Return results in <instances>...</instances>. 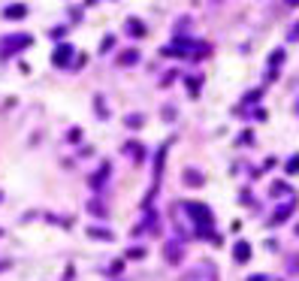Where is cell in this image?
<instances>
[{"instance_id":"cell-1","label":"cell","mask_w":299,"mask_h":281,"mask_svg":"<svg viewBox=\"0 0 299 281\" xmlns=\"http://www.w3.org/2000/svg\"><path fill=\"white\" fill-rule=\"evenodd\" d=\"M184 209L193 215V221H197V224H212V212H208L206 206H200V203H187Z\"/></svg>"},{"instance_id":"cell-2","label":"cell","mask_w":299,"mask_h":281,"mask_svg":"<svg viewBox=\"0 0 299 281\" xmlns=\"http://www.w3.org/2000/svg\"><path fill=\"white\" fill-rule=\"evenodd\" d=\"M248 254H251V248H248L245 242H239V245H236V260H248Z\"/></svg>"},{"instance_id":"cell-3","label":"cell","mask_w":299,"mask_h":281,"mask_svg":"<svg viewBox=\"0 0 299 281\" xmlns=\"http://www.w3.org/2000/svg\"><path fill=\"white\" fill-rule=\"evenodd\" d=\"M287 172H299V157H293V161H290V166H287Z\"/></svg>"},{"instance_id":"cell-4","label":"cell","mask_w":299,"mask_h":281,"mask_svg":"<svg viewBox=\"0 0 299 281\" xmlns=\"http://www.w3.org/2000/svg\"><path fill=\"white\" fill-rule=\"evenodd\" d=\"M251 281H263V278H260V275H257V278H251Z\"/></svg>"}]
</instances>
